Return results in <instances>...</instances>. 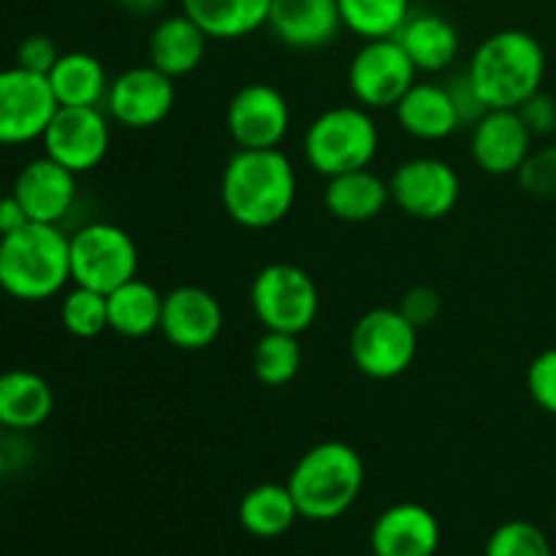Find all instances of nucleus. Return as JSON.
<instances>
[{
	"instance_id": "obj_12",
	"label": "nucleus",
	"mask_w": 556,
	"mask_h": 556,
	"mask_svg": "<svg viewBox=\"0 0 556 556\" xmlns=\"http://www.w3.org/2000/svg\"><path fill=\"white\" fill-rule=\"evenodd\" d=\"M43 155L58 161L68 172H92L109 155L112 128L101 106H58L52 123L41 136Z\"/></svg>"
},
{
	"instance_id": "obj_35",
	"label": "nucleus",
	"mask_w": 556,
	"mask_h": 556,
	"mask_svg": "<svg viewBox=\"0 0 556 556\" xmlns=\"http://www.w3.org/2000/svg\"><path fill=\"white\" fill-rule=\"evenodd\" d=\"M60 54L63 52H60L52 38L43 36V33H33V36L22 38V43L16 47V65L33 71V74L47 76L60 60Z\"/></svg>"
},
{
	"instance_id": "obj_15",
	"label": "nucleus",
	"mask_w": 556,
	"mask_h": 556,
	"mask_svg": "<svg viewBox=\"0 0 556 556\" xmlns=\"http://www.w3.org/2000/svg\"><path fill=\"white\" fill-rule=\"evenodd\" d=\"M226 315L215 293L199 286H179L163 296L161 334L179 351H206L220 337Z\"/></svg>"
},
{
	"instance_id": "obj_2",
	"label": "nucleus",
	"mask_w": 556,
	"mask_h": 556,
	"mask_svg": "<svg viewBox=\"0 0 556 556\" xmlns=\"http://www.w3.org/2000/svg\"><path fill=\"white\" fill-rule=\"evenodd\" d=\"M467 76L486 109H519L543 90L546 49L527 30H497L476 49Z\"/></svg>"
},
{
	"instance_id": "obj_17",
	"label": "nucleus",
	"mask_w": 556,
	"mask_h": 556,
	"mask_svg": "<svg viewBox=\"0 0 556 556\" xmlns=\"http://www.w3.org/2000/svg\"><path fill=\"white\" fill-rule=\"evenodd\" d=\"M11 195L20 201L30 223L60 226L76 201V174L49 155H41L22 166Z\"/></svg>"
},
{
	"instance_id": "obj_24",
	"label": "nucleus",
	"mask_w": 556,
	"mask_h": 556,
	"mask_svg": "<svg viewBox=\"0 0 556 556\" xmlns=\"http://www.w3.org/2000/svg\"><path fill=\"white\" fill-rule=\"evenodd\" d=\"M324 204L337 220L369 223L383 215L391 204V190L389 182L369 166L356 168L326 179Z\"/></svg>"
},
{
	"instance_id": "obj_5",
	"label": "nucleus",
	"mask_w": 556,
	"mask_h": 556,
	"mask_svg": "<svg viewBox=\"0 0 556 556\" xmlns=\"http://www.w3.org/2000/svg\"><path fill=\"white\" fill-rule=\"evenodd\" d=\"M380 147V130L369 109L331 106L309 123L304 134V157L307 166L320 177L356 172L372 166Z\"/></svg>"
},
{
	"instance_id": "obj_38",
	"label": "nucleus",
	"mask_w": 556,
	"mask_h": 556,
	"mask_svg": "<svg viewBox=\"0 0 556 556\" xmlns=\"http://www.w3.org/2000/svg\"><path fill=\"white\" fill-rule=\"evenodd\" d=\"M445 87H448L451 98H454V106H456V114H459L462 125H476L478 119L489 112L486 103L481 101L478 90L472 87L467 71L465 74L456 76V79H451V85H445Z\"/></svg>"
},
{
	"instance_id": "obj_18",
	"label": "nucleus",
	"mask_w": 556,
	"mask_h": 556,
	"mask_svg": "<svg viewBox=\"0 0 556 556\" xmlns=\"http://www.w3.org/2000/svg\"><path fill=\"white\" fill-rule=\"evenodd\" d=\"M375 556H434L440 548V521L418 503H396L375 519L369 532Z\"/></svg>"
},
{
	"instance_id": "obj_30",
	"label": "nucleus",
	"mask_w": 556,
	"mask_h": 556,
	"mask_svg": "<svg viewBox=\"0 0 556 556\" xmlns=\"http://www.w3.org/2000/svg\"><path fill=\"white\" fill-rule=\"evenodd\" d=\"M304 351L299 334H286V331H264L253 351V372L269 389H280L296 380L302 369Z\"/></svg>"
},
{
	"instance_id": "obj_36",
	"label": "nucleus",
	"mask_w": 556,
	"mask_h": 556,
	"mask_svg": "<svg viewBox=\"0 0 556 556\" xmlns=\"http://www.w3.org/2000/svg\"><path fill=\"white\" fill-rule=\"evenodd\" d=\"M440 309H443V299L434 288L429 286H416L410 291H405L400 302V313L410 320L416 329L434 324L440 318Z\"/></svg>"
},
{
	"instance_id": "obj_1",
	"label": "nucleus",
	"mask_w": 556,
	"mask_h": 556,
	"mask_svg": "<svg viewBox=\"0 0 556 556\" xmlns=\"http://www.w3.org/2000/svg\"><path fill=\"white\" fill-rule=\"evenodd\" d=\"M296 168L277 150H239L228 157L220 179V201L237 226L271 228L296 204Z\"/></svg>"
},
{
	"instance_id": "obj_26",
	"label": "nucleus",
	"mask_w": 556,
	"mask_h": 556,
	"mask_svg": "<svg viewBox=\"0 0 556 556\" xmlns=\"http://www.w3.org/2000/svg\"><path fill=\"white\" fill-rule=\"evenodd\" d=\"M58 106H101L112 79L90 52H63L47 74Z\"/></svg>"
},
{
	"instance_id": "obj_14",
	"label": "nucleus",
	"mask_w": 556,
	"mask_h": 556,
	"mask_svg": "<svg viewBox=\"0 0 556 556\" xmlns=\"http://www.w3.org/2000/svg\"><path fill=\"white\" fill-rule=\"evenodd\" d=\"M177 87L172 76L155 65H134L112 79L106 92L109 119L130 130H147L161 125L172 114Z\"/></svg>"
},
{
	"instance_id": "obj_13",
	"label": "nucleus",
	"mask_w": 556,
	"mask_h": 556,
	"mask_svg": "<svg viewBox=\"0 0 556 556\" xmlns=\"http://www.w3.org/2000/svg\"><path fill=\"white\" fill-rule=\"evenodd\" d=\"M226 128L239 150H277L291 130L288 98L269 81H250L228 101Z\"/></svg>"
},
{
	"instance_id": "obj_16",
	"label": "nucleus",
	"mask_w": 556,
	"mask_h": 556,
	"mask_svg": "<svg viewBox=\"0 0 556 556\" xmlns=\"http://www.w3.org/2000/svg\"><path fill=\"white\" fill-rule=\"evenodd\" d=\"M532 134L519 109H489L470 134V155L481 172L492 177L519 174L532 152Z\"/></svg>"
},
{
	"instance_id": "obj_4",
	"label": "nucleus",
	"mask_w": 556,
	"mask_h": 556,
	"mask_svg": "<svg viewBox=\"0 0 556 556\" xmlns=\"http://www.w3.org/2000/svg\"><path fill=\"white\" fill-rule=\"evenodd\" d=\"M71 282V248L60 226L27 223L0 237V291L20 302H47Z\"/></svg>"
},
{
	"instance_id": "obj_32",
	"label": "nucleus",
	"mask_w": 556,
	"mask_h": 556,
	"mask_svg": "<svg viewBox=\"0 0 556 556\" xmlns=\"http://www.w3.org/2000/svg\"><path fill=\"white\" fill-rule=\"evenodd\" d=\"M483 556H554V552L541 527L525 519H514L500 525L489 535Z\"/></svg>"
},
{
	"instance_id": "obj_10",
	"label": "nucleus",
	"mask_w": 556,
	"mask_h": 556,
	"mask_svg": "<svg viewBox=\"0 0 556 556\" xmlns=\"http://www.w3.org/2000/svg\"><path fill=\"white\" fill-rule=\"evenodd\" d=\"M391 204L416 220H443L456 210L462 179L443 157L418 155L400 163L389 179Z\"/></svg>"
},
{
	"instance_id": "obj_27",
	"label": "nucleus",
	"mask_w": 556,
	"mask_h": 556,
	"mask_svg": "<svg viewBox=\"0 0 556 556\" xmlns=\"http://www.w3.org/2000/svg\"><path fill=\"white\" fill-rule=\"evenodd\" d=\"M106 304L109 329L117 331L119 337L141 340V337L161 331L163 293H157V288L141 277H134V280L123 282L112 293H106Z\"/></svg>"
},
{
	"instance_id": "obj_11",
	"label": "nucleus",
	"mask_w": 556,
	"mask_h": 556,
	"mask_svg": "<svg viewBox=\"0 0 556 556\" xmlns=\"http://www.w3.org/2000/svg\"><path fill=\"white\" fill-rule=\"evenodd\" d=\"M58 112L49 79L11 65L0 71V147L41 141Z\"/></svg>"
},
{
	"instance_id": "obj_28",
	"label": "nucleus",
	"mask_w": 556,
	"mask_h": 556,
	"mask_svg": "<svg viewBox=\"0 0 556 556\" xmlns=\"http://www.w3.org/2000/svg\"><path fill=\"white\" fill-rule=\"evenodd\" d=\"M239 525L248 535L271 541L280 538L296 525L299 516L296 500H293L288 483H258L239 500Z\"/></svg>"
},
{
	"instance_id": "obj_21",
	"label": "nucleus",
	"mask_w": 556,
	"mask_h": 556,
	"mask_svg": "<svg viewBox=\"0 0 556 556\" xmlns=\"http://www.w3.org/2000/svg\"><path fill=\"white\" fill-rule=\"evenodd\" d=\"M394 38L424 74L448 71L459 54V30L448 16L434 11H410Z\"/></svg>"
},
{
	"instance_id": "obj_42",
	"label": "nucleus",
	"mask_w": 556,
	"mask_h": 556,
	"mask_svg": "<svg viewBox=\"0 0 556 556\" xmlns=\"http://www.w3.org/2000/svg\"><path fill=\"white\" fill-rule=\"evenodd\" d=\"M3 195H5V193H3V190H0V201H3Z\"/></svg>"
},
{
	"instance_id": "obj_22",
	"label": "nucleus",
	"mask_w": 556,
	"mask_h": 556,
	"mask_svg": "<svg viewBox=\"0 0 556 556\" xmlns=\"http://www.w3.org/2000/svg\"><path fill=\"white\" fill-rule=\"evenodd\" d=\"M206 43H210V36L185 11H179V14L163 16L152 27L147 54H150V65L172 79H179V76L193 74L204 63Z\"/></svg>"
},
{
	"instance_id": "obj_37",
	"label": "nucleus",
	"mask_w": 556,
	"mask_h": 556,
	"mask_svg": "<svg viewBox=\"0 0 556 556\" xmlns=\"http://www.w3.org/2000/svg\"><path fill=\"white\" fill-rule=\"evenodd\" d=\"M519 114L530 128L532 139H546V136L556 134V98L548 92L538 90L535 96L527 98L519 106Z\"/></svg>"
},
{
	"instance_id": "obj_20",
	"label": "nucleus",
	"mask_w": 556,
	"mask_h": 556,
	"mask_svg": "<svg viewBox=\"0 0 556 556\" xmlns=\"http://www.w3.org/2000/svg\"><path fill=\"white\" fill-rule=\"evenodd\" d=\"M394 117L418 141H443L462 128L448 87L434 81H416L394 106Z\"/></svg>"
},
{
	"instance_id": "obj_9",
	"label": "nucleus",
	"mask_w": 556,
	"mask_h": 556,
	"mask_svg": "<svg viewBox=\"0 0 556 556\" xmlns=\"http://www.w3.org/2000/svg\"><path fill=\"white\" fill-rule=\"evenodd\" d=\"M418 68L396 38H372L358 47L348 65V87L358 106L394 109L400 98L416 85Z\"/></svg>"
},
{
	"instance_id": "obj_41",
	"label": "nucleus",
	"mask_w": 556,
	"mask_h": 556,
	"mask_svg": "<svg viewBox=\"0 0 556 556\" xmlns=\"http://www.w3.org/2000/svg\"><path fill=\"white\" fill-rule=\"evenodd\" d=\"M554 525H556V505H554Z\"/></svg>"
},
{
	"instance_id": "obj_3",
	"label": "nucleus",
	"mask_w": 556,
	"mask_h": 556,
	"mask_svg": "<svg viewBox=\"0 0 556 556\" xmlns=\"http://www.w3.org/2000/svg\"><path fill=\"white\" fill-rule=\"evenodd\" d=\"M364 481L362 454L342 440H326L304 451L286 483L302 519L334 521L353 508Z\"/></svg>"
},
{
	"instance_id": "obj_34",
	"label": "nucleus",
	"mask_w": 556,
	"mask_h": 556,
	"mask_svg": "<svg viewBox=\"0 0 556 556\" xmlns=\"http://www.w3.org/2000/svg\"><path fill=\"white\" fill-rule=\"evenodd\" d=\"M527 391L548 416H556V348L538 353L527 369Z\"/></svg>"
},
{
	"instance_id": "obj_31",
	"label": "nucleus",
	"mask_w": 556,
	"mask_h": 556,
	"mask_svg": "<svg viewBox=\"0 0 556 556\" xmlns=\"http://www.w3.org/2000/svg\"><path fill=\"white\" fill-rule=\"evenodd\" d=\"M60 324L71 337L92 340L109 329V304L106 293L92 291V288L74 286L65 291L60 302Z\"/></svg>"
},
{
	"instance_id": "obj_7",
	"label": "nucleus",
	"mask_w": 556,
	"mask_h": 556,
	"mask_svg": "<svg viewBox=\"0 0 556 556\" xmlns=\"http://www.w3.org/2000/svg\"><path fill=\"white\" fill-rule=\"evenodd\" d=\"M71 282L112 293L139 271V248L125 228L114 223H87L68 237Z\"/></svg>"
},
{
	"instance_id": "obj_39",
	"label": "nucleus",
	"mask_w": 556,
	"mask_h": 556,
	"mask_svg": "<svg viewBox=\"0 0 556 556\" xmlns=\"http://www.w3.org/2000/svg\"><path fill=\"white\" fill-rule=\"evenodd\" d=\"M27 223H30V217H27V212L22 210L20 201H16L11 193L3 195V201H0V237L20 231V228L27 226Z\"/></svg>"
},
{
	"instance_id": "obj_8",
	"label": "nucleus",
	"mask_w": 556,
	"mask_h": 556,
	"mask_svg": "<svg viewBox=\"0 0 556 556\" xmlns=\"http://www.w3.org/2000/svg\"><path fill=\"white\" fill-rule=\"evenodd\" d=\"M418 353V329L400 307H375L356 320L351 331L353 367L372 380L400 378Z\"/></svg>"
},
{
	"instance_id": "obj_19",
	"label": "nucleus",
	"mask_w": 556,
	"mask_h": 556,
	"mask_svg": "<svg viewBox=\"0 0 556 556\" xmlns=\"http://www.w3.org/2000/svg\"><path fill=\"white\" fill-rule=\"evenodd\" d=\"M266 27L291 49L329 47L342 30L340 5L337 0H275Z\"/></svg>"
},
{
	"instance_id": "obj_25",
	"label": "nucleus",
	"mask_w": 556,
	"mask_h": 556,
	"mask_svg": "<svg viewBox=\"0 0 556 556\" xmlns=\"http://www.w3.org/2000/svg\"><path fill=\"white\" fill-rule=\"evenodd\" d=\"M275 0H182V11L217 41L244 38L266 27Z\"/></svg>"
},
{
	"instance_id": "obj_33",
	"label": "nucleus",
	"mask_w": 556,
	"mask_h": 556,
	"mask_svg": "<svg viewBox=\"0 0 556 556\" xmlns=\"http://www.w3.org/2000/svg\"><path fill=\"white\" fill-rule=\"evenodd\" d=\"M516 177L525 193L556 201V144L532 150Z\"/></svg>"
},
{
	"instance_id": "obj_6",
	"label": "nucleus",
	"mask_w": 556,
	"mask_h": 556,
	"mask_svg": "<svg viewBox=\"0 0 556 556\" xmlns=\"http://www.w3.org/2000/svg\"><path fill=\"white\" fill-rule=\"evenodd\" d=\"M250 304L264 331L304 334L318 320L320 293L302 266L277 261L255 275Z\"/></svg>"
},
{
	"instance_id": "obj_40",
	"label": "nucleus",
	"mask_w": 556,
	"mask_h": 556,
	"mask_svg": "<svg viewBox=\"0 0 556 556\" xmlns=\"http://www.w3.org/2000/svg\"><path fill=\"white\" fill-rule=\"evenodd\" d=\"M117 3L123 5L128 14L144 16V14H152V11H157V5H161L163 0H117Z\"/></svg>"
},
{
	"instance_id": "obj_29",
	"label": "nucleus",
	"mask_w": 556,
	"mask_h": 556,
	"mask_svg": "<svg viewBox=\"0 0 556 556\" xmlns=\"http://www.w3.org/2000/svg\"><path fill=\"white\" fill-rule=\"evenodd\" d=\"M337 5L342 27L364 41L394 38L413 11L410 0H337Z\"/></svg>"
},
{
	"instance_id": "obj_23",
	"label": "nucleus",
	"mask_w": 556,
	"mask_h": 556,
	"mask_svg": "<svg viewBox=\"0 0 556 556\" xmlns=\"http://www.w3.org/2000/svg\"><path fill=\"white\" fill-rule=\"evenodd\" d=\"M54 391L47 378L30 369H9L0 375V427L9 432H30L49 421Z\"/></svg>"
}]
</instances>
